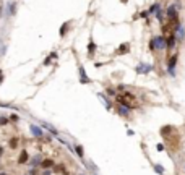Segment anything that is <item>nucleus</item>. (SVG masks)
I'll return each mask as SVG.
<instances>
[{
  "instance_id": "f257e3e1",
  "label": "nucleus",
  "mask_w": 185,
  "mask_h": 175,
  "mask_svg": "<svg viewBox=\"0 0 185 175\" xmlns=\"http://www.w3.org/2000/svg\"><path fill=\"white\" fill-rule=\"evenodd\" d=\"M167 47V39L166 37H162V36H156V37H153L150 42V49L151 50H162Z\"/></svg>"
},
{
  "instance_id": "f03ea898",
  "label": "nucleus",
  "mask_w": 185,
  "mask_h": 175,
  "mask_svg": "<svg viewBox=\"0 0 185 175\" xmlns=\"http://www.w3.org/2000/svg\"><path fill=\"white\" fill-rule=\"evenodd\" d=\"M151 70H153V65H150V63H138L136 68H135V71L138 75H146V73H150Z\"/></svg>"
},
{
  "instance_id": "7ed1b4c3",
  "label": "nucleus",
  "mask_w": 185,
  "mask_h": 175,
  "mask_svg": "<svg viewBox=\"0 0 185 175\" xmlns=\"http://www.w3.org/2000/svg\"><path fill=\"white\" fill-rule=\"evenodd\" d=\"M175 65H177V55H170V59H169V65H167V70H169V75L170 76H174L175 75Z\"/></svg>"
},
{
  "instance_id": "20e7f679",
  "label": "nucleus",
  "mask_w": 185,
  "mask_h": 175,
  "mask_svg": "<svg viewBox=\"0 0 185 175\" xmlns=\"http://www.w3.org/2000/svg\"><path fill=\"white\" fill-rule=\"evenodd\" d=\"M167 16L169 18H177V5H169V8H167Z\"/></svg>"
},
{
  "instance_id": "39448f33",
  "label": "nucleus",
  "mask_w": 185,
  "mask_h": 175,
  "mask_svg": "<svg viewBox=\"0 0 185 175\" xmlns=\"http://www.w3.org/2000/svg\"><path fill=\"white\" fill-rule=\"evenodd\" d=\"M130 110L132 109H128L127 105H120V107H119V114L122 115V117H128V115H130Z\"/></svg>"
},
{
  "instance_id": "423d86ee",
  "label": "nucleus",
  "mask_w": 185,
  "mask_h": 175,
  "mask_svg": "<svg viewBox=\"0 0 185 175\" xmlns=\"http://www.w3.org/2000/svg\"><path fill=\"white\" fill-rule=\"evenodd\" d=\"M184 34H185V33H184V26H182V25H179V26H177V29H175V37H179V39H184Z\"/></svg>"
},
{
  "instance_id": "0eeeda50",
  "label": "nucleus",
  "mask_w": 185,
  "mask_h": 175,
  "mask_svg": "<svg viewBox=\"0 0 185 175\" xmlns=\"http://www.w3.org/2000/svg\"><path fill=\"white\" fill-rule=\"evenodd\" d=\"M170 131H174V128H172V126H162V128H161V135L164 136V138H167Z\"/></svg>"
},
{
  "instance_id": "6e6552de",
  "label": "nucleus",
  "mask_w": 185,
  "mask_h": 175,
  "mask_svg": "<svg viewBox=\"0 0 185 175\" xmlns=\"http://www.w3.org/2000/svg\"><path fill=\"white\" fill-rule=\"evenodd\" d=\"M80 78H81V83H89V78L86 76V71H85L83 67L80 68Z\"/></svg>"
},
{
  "instance_id": "1a4fd4ad",
  "label": "nucleus",
  "mask_w": 185,
  "mask_h": 175,
  "mask_svg": "<svg viewBox=\"0 0 185 175\" xmlns=\"http://www.w3.org/2000/svg\"><path fill=\"white\" fill-rule=\"evenodd\" d=\"M18 162H20V164H26V162H28V152H26V151H23V152L20 154Z\"/></svg>"
},
{
  "instance_id": "9d476101",
  "label": "nucleus",
  "mask_w": 185,
  "mask_h": 175,
  "mask_svg": "<svg viewBox=\"0 0 185 175\" xmlns=\"http://www.w3.org/2000/svg\"><path fill=\"white\" fill-rule=\"evenodd\" d=\"M174 45H175V36L172 34L169 39H167V47H166V49H169V50H170L172 47H174Z\"/></svg>"
},
{
  "instance_id": "9b49d317",
  "label": "nucleus",
  "mask_w": 185,
  "mask_h": 175,
  "mask_svg": "<svg viewBox=\"0 0 185 175\" xmlns=\"http://www.w3.org/2000/svg\"><path fill=\"white\" fill-rule=\"evenodd\" d=\"M31 131H33V135H34V136H41V135H42L41 128H37L36 125H31Z\"/></svg>"
},
{
  "instance_id": "f8f14e48",
  "label": "nucleus",
  "mask_w": 185,
  "mask_h": 175,
  "mask_svg": "<svg viewBox=\"0 0 185 175\" xmlns=\"http://www.w3.org/2000/svg\"><path fill=\"white\" fill-rule=\"evenodd\" d=\"M128 50H130V45H128V44H122V45L119 47V52H120V54H127Z\"/></svg>"
},
{
  "instance_id": "ddd939ff",
  "label": "nucleus",
  "mask_w": 185,
  "mask_h": 175,
  "mask_svg": "<svg viewBox=\"0 0 185 175\" xmlns=\"http://www.w3.org/2000/svg\"><path fill=\"white\" fill-rule=\"evenodd\" d=\"M98 96H99V99H101V100H104V104H106V109L109 110V109H110V102H109V100H107V99H106V96L102 94V92H101V94H98Z\"/></svg>"
},
{
  "instance_id": "4468645a",
  "label": "nucleus",
  "mask_w": 185,
  "mask_h": 175,
  "mask_svg": "<svg viewBox=\"0 0 185 175\" xmlns=\"http://www.w3.org/2000/svg\"><path fill=\"white\" fill-rule=\"evenodd\" d=\"M52 165H54V160L52 159H45L44 162H42V167H44V169H49V167H52Z\"/></svg>"
},
{
  "instance_id": "2eb2a0df",
  "label": "nucleus",
  "mask_w": 185,
  "mask_h": 175,
  "mask_svg": "<svg viewBox=\"0 0 185 175\" xmlns=\"http://www.w3.org/2000/svg\"><path fill=\"white\" fill-rule=\"evenodd\" d=\"M159 10H161V5H159V3H154V5L148 10V13H156V11H159Z\"/></svg>"
},
{
  "instance_id": "dca6fc26",
  "label": "nucleus",
  "mask_w": 185,
  "mask_h": 175,
  "mask_svg": "<svg viewBox=\"0 0 185 175\" xmlns=\"http://www.w3.org/2000/svg\"><path fill=\"white\" fill-rule=\"evenodd\" d=\"M154 170H156V174H159V175L164 174V167L159 165V164H154Z\"/></svg>"
},
{
  "instance_id": "f3484780",
  "label": "nucleus",
  "mask_w": 185,
  "mask_h": 175,
  "mask_svg": "<svg viewBox=\"0 0 185 175\" xmlns=\"http://www.w3.org/2000/svg\"><path fill=\"white\" fill-rule=\"evenodd\" d=\"M94 50H96V44L93 42V41H91V42H89V45H88V52H89V54H93Z\"/></svg>"
},
{
  "instance_id": "a211bd4d",
  "label": "nucleus",
  "mask_w": 185,
  "mask_h": 175,
  "mask_svg": "<svg viewBox=\"0 0 185 175\" xmlns=\"http://www.w3.org/2000/svg\"><path fill=\"white\" fill-rule=\"evenodd\" d=\"M67 28H68V23H65V25L60 28V36H65L67 34Z\"/></svg>"
},
{
  "instance_id": "6ab92c4d",
  "label": "nucleus",
  "mask_w": 185,
  "mask_h": 175,
  "mask_svg": "<svg viewBox=\"0 0 185 175\" xmlns=\"http://www.w3.org/2000/svg\"><path fill=\"white\" fill-rule=\"evenodd\" d=\"M75 151L80 157H83V148H81V146H75Z\"/></svg>"
},
{
  "instance_id": "aec40b11",
  "label": "nucleus",
  "mask_w": 185,
  "mask_h": 175,
  "mask_svg": "<svg viewBox=\"0 0 185 175\" xmlns=\"http://www.w3.org/2000/svg\"><path fill=\"white\" fill-rule=\"evenodd\" d=\"M16 143H18V141H16V140H11V141H10V146H11V149H13V148H15V146H16Z\"/></svg>"
},
{
  "instance_id": "412c9836",
  "label": "nucleus",
  "mask_w": 185,
  "mask_h": 175,
  "mask_svg": "<svg viewBox=\"0 0 185 175\" xmlns=\"http://www.w3.org/2000/svg\"><path fill=\"white\" fill-rule=\"evenodd\" d=\"M156 149H158V151H164V144H158V146H156Z\"/></svg>"
},
{
  "instance_id": "4be33fe9",
  "label": "nucleus",
  "mask_w": 185,
  "mask_h": 175,
  "mask_svg": "<svg viewBox=\"0 0 185 175\" xmlns=\"http://www.w3.org/2000/svg\"><path fill=\"white\" fill-rule=\"evenodd\" d=\"M7 123V118H3V117H0V125H5Z\"/></svg>"
},
{
  "instance_id": "5701e85b",
  "label": "nucleus",
  "mask_w": 185,
  "mask_h": 175,
  "mask_svg": "<svg viewBox=\"0 0 185 175\" xmlns=\"http://www.w3.org/2000/svg\"><path fill=\"white\" fill-rule=\"evenodd\" d=\"M150 15V13H148V11H143V13H141V18H146V16Z\"/></svg>"
},
{
  "instance_id": "b1692460",
  "label": "nucleus",
  "mask_w": 185,
  "mask_h": 175,
  "mask_svg": "<svg viewBox=\"0 0 185 175\" xmlns=\"http://www.w3.org/2000/svg\"><path fill=\"white\" fill-rule=\"evenodd\" d=\"M2 152H3V148H2V146H0V156H2Z\"/></svg>"
},
{
  "instance_id": "393cba45",
  "label": "nucleus",
  "mask_w": 185,
  "mask_h": 175,
  "mask_svg": "<svg viewBox=\"0 0 185 175\" xmlns=\"http://www.w3.org/2000/svg\"><path fill=\"white\" fill-rule=\"evenodd\" d=\"M0 81H2V71H0Z\"/></svg>"
},
{
  "instance_id": "a878e982",
  "label": "nucleus",
  "mask_w": 185,
  "mask_h": 175,
  "mask_svg": "<svg viewBox=\"0 0 185 175\" xmlns=\"http://www.w3.org/2000/svg\"><path fill=\"white\" fill-rule=\"evenodd\" d=\"M94 175H98V174H94Z\"/></svg>"
}]
</instances>
